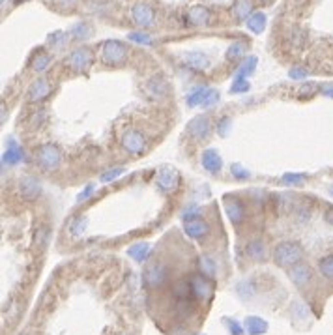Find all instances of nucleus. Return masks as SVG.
<instances>
[{"mask_svg": "<svg viewBox=\"0 0 333 335\" xmlns=\"http://www.w3.org/2000/svg\"><path fill=\"white\" fill-rule=\"evenodd\" d=\"M198 268H200V272L204 273L206 277H214L215 275V264H214V261L210 257H202L198 261Z\"/></svg>", "mask_w": 333, "mask_h": 335, "instance_id": "34", "label": "nucleus"}, {"mask_svg": "<svg viewBox=\"0 0 333 335\" xmlns=\"http://www.w3.org/2000/svg\"><path fill=\"white\" fill-rule=\"evenodd\" d=\"M238 296L241 300H247L249 296H253V287H251L247 281H243V283L238 285Z\"/></svg>", "mask_w": 333, "mask_h": 335, "instance_id": "41", "label": "nucleus"}, {"mask_svg": "<svg viewBox=\"0 0 333 335\" xmlns=\"http://www.w3.org/2000/svg\"><path fill=\"white\" fill-rule=\"evenodd\" d=\"M288 77L294 79V81H303V79H307V77H309V70L300 68V66H294L290 72H288Z\"/></svg>", "mask_w": 333, "mask_h": 335, "instance_id": "37", "label": "nucleus"}, {"mask_svg": "<svg viewBox=\"0 0 333 335\" xmlns=\"http://www.w3.org/2000/svg\"><path fill=\"white\" fill-rule=\"evenodd\" d=\"M184 60H186V64H189L193 70H208L210 68V58L206 54H202V52H198V51L186 52V54H184Z\"/></svg>", "mask_w": 333, "mask_h": 335, "instance_id": "20", "label": "nucleus"}, {"mask_svg": "<svg viewBox=\"0 0 333 335\" xmlns=\"http://www.w3.org/2000/svg\"><path fill=\"white\" fill-rule=\"evenodd\" d=\"M131 17H133V21L139 28H150V26H154L156 24V13L154 10L144 4V2H139L133 6V10H131Z\"/></svg>", "mask_w": 333, "mask_h": 335, "instance_id": "5", "label": "nucleus"}, {"mask_svg": "<svg viewBox=\"0 0 333 335\" xmlns=\"http://www.w3.org/2000/svg\"><path fill=\"white\" fill-rule=\"evenodd\" d=\"M45 118H47V115H45V111H36V113H34V116H32L30 118V126L32 127H40L43 124V122H45Z\"/></svg>", "mask_w": 333, "mask_h": 335, "instance_id": "43", "label": "nucleus"}, {"mask_svg": "<svg viewBox=\"0 0 333 335\" xmlns=\"http://www.w3.org/2000/svg\"><path fill=\"white\" fill-rule=\"evenodd\" d=\"M219 101V92L217 90H214V88H210L208 90V96H206V99H204V103L200 105V107H204V109H208V107H214V105Z\"/></svg>", "mask_w": 333, "mask_h": 335, "instance_id": "40", "label": "nucleus"}, {"mask_svg": "<svg viewBox=\"0 0 333 335\" xmlns=\"http://www.w3.org/2000/svg\"><path fill=\"white\" fill-rule=\"evenodd\" d=\"M49 64H51V54H47V52H38V54L34 56V60H32L30 66L34 72L42 73V72H45V70L49 68Z\"/></svg>", "mask_w": 333, "mask_h": 335, "instance_id": "27", "label": "nucleus"}, {"mask_svg": "<svg viewBox=\"0 0 333 335\" xmlns=\"http://www.w3.org/2000/svg\"><path fill=\"white\" fill-rule=\"evenodd\" d=\"M318 270L326 279H333V255H328L318 262Z\"/></svg>", "mask_w": 333, "mask_h": 335, "instance_id": "32", "label": "nucleus"}, {"mask_svg": "<svg viewBox=\"0 0 333 335\" xmlns=\"http://www.w3.org/2000/svg\"><path fill=\"white\" fill-rule=\"evenodd\" d=\"M184 231H186L189 238L198 240V238H204L210 232V225L202 219H189L184 223Z\"/></svg>", "mask_w": 333, "mask_h": 335, "instance_id": "13", "label": "nucleus"}, {"mask_svg": "<svg viewBox=\"0 0 333 335\" xmlns=\"http://www.w3.org/2000/svg\"><path fill=\"white\" fill-rule=\"evenodd\" d=\"M303 247L296 241H283L273 249V261L277 266H296L303 259Z\"/></svg>", "mask_w": 333, "mask_h": 335, "instance_id": "1", "label": "nucleus"}, {"mask_svg": "<svg viewBox=\"0 0 333 335\" xmlns=\"http://www.w3.org/2000/svg\"><path fill=\"white\" fill-rule=\"evenodd\" d=\"M47 241H49V229H40L38 234H36V245H40V247H45L47 245Z\"/></svg>", "mask_w": 333, "mask_h": 335, "instance_id": "42", "label": "nucleus"}, {"mask_svg": "<svg viewBox=\"0 0 333 335\" xmlns=\"http://www.w3.org/2000/svg\"><path fill=\"white\" fill-rule=\"evenodd\" d=\"M188 23L193 26H206L210 23V11L204 6H193L188 13Z\"/></svg>", "mask_w": 333, "mask_h": 335, "instance_id": "17", "label": "nucleus"}, {"mask_svg": "<svg viewBox=\"0 0 333 335\" xmlns=\"http://www.w3.org/2000/svg\"><path fill=\"white\" fill-rule=\"evenodd\" d=\"M290 279H292V283L294 285H298V287H305V285L311 281V268L307 266V264H296V266H292V270H290Z\"/></svg>", "mask_w": 333, "mask_h": 335, "instance_id": "14", "label": "nucleus"}, {"mask_svg": "<svg viewBox=\"0 0 333 335\" xmlns=\"http://www.w3.org/2000/svg\"><path fill=\"white\" fill-rule=\"evenodd\" d=\"M257 64H259V58H257V56H249V58H245V60L238 66V70H236V77H234V79H245L247 75H251L253 72H255Z\"/></svg>", "mask_w": 333, "mask_h": 335, "instance_id": "25", "label": "nucleus"}, {"mask_svg": "<svg viewBox=\"0 0 333 335\" xmlns=\"http://www.w3.org/2000/svg\"><path fill=\"white\" fill-rule=\"evenodd\" d=\"M23 159V152L21 148H19V144L13 141V139H10L8 141V150L4 152V157H2V161L6 163V165H17L19 161Z\"/></svg>", "mask_w": 333, "mask_h": 335, "instance_id": "21", "label": "nucleus"}, {"mask_svg": "<svg viewBox=\"0 0 333 335\" xmlns=\"http://www.w3.org/2000/svg\"><path fill=\"white\" fill-rule=\"evenodd\" d=\"M320 92H322V96L332 97L333 99V84H322V86H320Z\"/></svg>", "mask_w": 333, "mask_h": 335, "instance_id": "48", "label": "nucleus"}, {"mask_svg": "<svg viewBox=\"0 0 333 335\" xmlns=\"http://www.w3.org/2000/svg\"><path fill=\"white\" fill-rule=\"evenodd\" d=\"M245 328H247L249 335H261L268 330V324H266L264 320H261L259 316H249V318L245 320Z\"/></svg>", "mask_w": 333, "mask_h": 335, "instance_id": "26", "label": "nucleus"}, {"mask_svg": "<svg viewBox=\"0 0 333 335\" xmlns=\"http://www.w3.org/2000/svg\"><path fill=\"white\" fill-rule=\"evenodd\" d=\"M172 292H174V298H176V300L186 302V300H189V296L193 294V288H191V283H189V281L180 279V281H176L174 287H172Z\"/></svg>", "mask_w": 333, "mask_h": 335, "instance_id": "24", "label": "nucleus"}, {"mask_svg": "<svg viewBox=\"0 0 333 335\" xmlns=\"http://www.w3.org/2000/svg\"><path fill=\"white\" fill-rule=\"evenodd\" d=\"M247 90H249V81H245V79H234V83L230 86L232 94H241V92H247Z\"/></svg>", "mask_w": 333, "mask_h": 335, "instance_id": "36", "label": "nucleus"}, {"mask_svg": "<svg viewBox=\"0 0 333 335\" xmlns=\"http://www.w3.org/2000/svg\"><path fill=\"white\" fill-rule=\"evenodd\" d=\"M281 182L285 184V186H303V184H305V174L286 172V174H283Z\"/></svg>", "mask_w": 333, "mask_h": 335, "instance_id": "33", "label": "nucleus"}, {"mask_svg": "<svg viewBox=\"0 0 333 335\" xmlns=\"http://www.w3.org/2000/svg\"><path fill=\"white\" fill-rule=\"evenodd\" d=\"M245 24H247V28H249L251 32L261 34V32H264V28H266V15H264L262 11H255L249 19L245 21Z\"/></svg>", "mask_w": 333, "mask_h": 335, "instance_id": "22", "label": "nucleus"}, {"mask_svg": "<svg viewBox=\"0 0 333 335\" xmlns=\"http://www.w3.org/2000/svg\"><path fill=\"white\" fill-rule=\"evenodd\" d=\"M245 51H247V45H245L243 42L232 43V45L229 47V51H227V60L236 62V60H239V58L245 54Z\"/></svg>", "mask_w": 333, "mask_h": 335, "instance_id": "30", "label": "nucleus"}, {"mask_svg": "<svg viewBox=\"0 0 333 335\" xmlns=\"http://www.w3.org/2000/svg\"><path fill=\"white\" fill-rule=\"evenodd\" d=\"M86 223H88V221H86V217H77V219H73L71 227H70V229H71V234L79 236V234H81V232L86 229Z\"/></svg>", "mask_w": 333, "mask_h": 335, "instance_id": "39", "label": "nucleus"}, {"mask_svg": "<svg viewBox=\"0 0 333 335\" xmlns=\"http://www.w3.org/2000/svg\"><path fill=\"white\" fill-rule=\"evenodd\" d=\"M124 174V168L118 167V168H109L107 172H103L101 176H99V180L101 182H113V180H116L118 176H122Z\"/></svg>", "mask_w": 333, "mask_h": 335, "instance_id": "38", "label": "nucleus"}, {"mask_svg": "<svg viewBox=\"0 0 333 335\" xmlns=\"http://www.w3.org/2000/svg\"><path fill=\"white\" fill-rule=\"evenodd\" d=\"M330 193H332V195H333V184H332V186H330Z\"/></svg>", "mask_w": 333, "mask_h": 335, "instance_id": "52", "label": "nucleus"}, {"mask_svg": "<svg viewBox=\"0 0 333 335\" xmlns=\"http://www.w3.org/2000/svg\"><path fill=\"white\" fill-rule=\"evenodd\" d=\"M253 13H255V6H253L251 0H234L232 15H234L238 21H247Z\"/></svg>", "mask_w": 333, "mask_h": 335, "instance_id": "18", "label": "nucleus"}, {"mask_svg": "<svg viewBox=\"0 0 333 335\" xmlns=\"http://www.w3.org/2000/svg\"><path fill=\"white\" fill-rule=\"evenodd\" d=\"M156 184L159 186V189L163 191H174L178 186V172L172 168H163L159 170L156 176Z\"/></svg>", "mask_w": 333, "mask_h": 335, "instance_id": "12", "label": "nucleus"}, {"mask_svg": "<svg viewBox=\"0 0 333 335\" xmlns=\"http://www.w3.org/2000/svg\"><path fill=\"white\" fill-rule=\"evenodd\" d=\"M92 193H94V186L90 184V186L84 189V191H81V193H79V197H77V202H84L86 199H90V195H92Z\"/></svg>", "mask_w": 333, "mask_h": 335, "instance_id": "47", "label": "nucleus"}, {"mask_svg": "<svg viewBox=\"0 0 333 335\" xmlns=\"http://www.w3.org/2000/svg\"><path fill=\"white\" fill-rule=\"evenodd\" d=\"M227 326H229V330L234 335H241V326H239L238 322H229Z\"/></svg>", "mask_w": 333, "mask_h": 335, "instance_id": "49", "label": "nucleus"}, {"mask_svg": "<svg viewBox=\"0 0 333 335\" xmlns=\"http://www.w3.org/2000/svg\"><path fill=\"white\" fill-rule=\"evenodd\" d=\"M49 94H51V84L47 83V79H38L28 88V101L30 103H40Z\"/></svg>", "mask_w": 333, "mask_h": 335, "instance_id": "10", "label": "nucleus"}, {"mask_svg": "<svg viewBox=\"0 0 333 335\" xmlns=\"http://www.w3.org/2000/svg\"><path fill=\"white\" fill-rule=\"evenodd\" d=\"M189 283H191L193 294H195L197 298H200V300H210V298H212V283H208L204 277L195 275V277L189 279Z\"/></svg>", "mask_w": 333, "mask_h": 335, "instance_id": "16", "label": "nucleus"}, {"mask_svg": "<svg viewBox=\"0 0 333 335\" xmlns=\"http://www.w3.org/2000/svg\"><path fill=\"white\" fill-rule=\"evenodd\" d=\"M122 335H127V334H122Z\"/></svg>", "mask_w": 333, "mask_h": 335, "instance_id": "53", "label": "nucleus"}, {"mask_svg": "<svg viewBox=\"0 0 333 335\" xmlns=\"http://www.w3.org/2000/svg\"><path fill=\"white\" fill-rule=\"evenodd\" d=\"M127 38L133 43H139V45H152V38L146 32H129Z\"/></svg>", "mask_w": 333, "mask_h": 335, "instance_id": "35", "label": "nucleus"}, {"mask_svg": "<svg viewBox=\"0 0 333 335\" xmlns=\"http://www.w3.org/2000/svg\"><path fill=\"white\" fill-rule=\"evenodd\" d=\"M36 161H38V165L43 170L51 172V170H56V168L60 167L62 154H60V150L54 146V144H43V146H40L36 150Z\"/></svg>", "mask_w": 333, "mask_h": 335, "instance_id": "2", "label": "nucleus"}, {"mask_svg": "<svg viewBox=\"0 0 333 335\" xmlns=\"http://www.w3.org/2000/svg\"><path fill=\"white\" fill-rule=\"evenodd\" d=\"M17 188H19L21 197L26 200L38 199L40 193H42V184H40V180L34 178V176H23L19 180V184H17Z\"/></svg>", "mask_w": 333, "mask_h": 335, "instance_id": "9", "label": "nucleus"}, {"mask_svg": "<svg viewBox=\"0 0 333 335\" xmlns=\"http://www.w3.org/2000/svg\"><path fill=\"white\" fill-rule=\"evenodd\" d=\"M146 92L150 94V97H165L166 94H168V86H166V81L163 79V77H159V75H156V77H152L148 83H146Z\"/></svg>", "mask_w": 333, "mask_h": 335, "instance_id": "15", "label": "nucleus"}, {"mask_svg": "<svg viewBox=\"0 0 333 335\" xmlns=\"http://www.w3.org/2000/svg\"><path fill=\"white\" fill-rule=\"evenodd\" d=\"M188 133L191 139L195 141H204L208 139L212 133V122H210L208 116H195L191 122L188 124Z\"/></svg>", "mask_w": 333, "mask_h": 335, "instance_id": "6", "label": "nucleus"}, {"mask_svg": "<svg viewBox=\"0 0 333 335\" xmlns=\"http://www.w3.org/2000/svg\"><path fill=\"white\" fill-rule=\"evenodd\" d=\"M316 90H318V86H316L314 83H305L302 88H300V94L302 96H312Z\"/></svg>", "mask_w": 333, "mask_h": 335, "instance_id": "46", "label": "nucleus"}, {"mask_svg": "<svg viewBox=\"0 0 333 335\" xmlns=\"http://www.w3.org/2000/svg\"><path fill=\"white\" fill-rule=\"evenodd\" d=\"M122 146L127 154L139 156L146 150V137L137 129H127L122 135Z\"/></svg>", "mask_w": 333, "mask_h": 335, "instance_id": "4", "label": "nucleus"}, {"mask_svg": "<svg viewBox=\"0 0 333 335\" xmlns=\"http://www.w3.org/2000/svg\"><path fill=\"white\" fill-rule=\"evenodd\" d=\"M70 34L75 40H84V38H88L92 34V28L88 24H84V23H77V24L70 26Z\"/></svg>", "mask_w": 333, "mask_h": 335, "instance_id": "31", "label": "nucleus"}, {"mask_svg": "<svg viewBox=\"0 0 333 335\" xmlns=\"http://www.w3.org/2000/svg\"><path fill=\"white\" fill-rule=\"evenodd\" d=\"M232 174L236 176V178H249V170H245V168L241 167V165H232Z\"/></svg>", "mask_w": 333, "mask_h": 335, "instance_id": "45", "label": "nucleus"}, {"mask_svg": "<svg viewBox=\"0 0 333 335\" xmlns=\"http://www.w3.org/2000/svg\"><path fill=\"white\" fill-rule=\"evenodd\" d=\"M68 64H70V68H71L73 72L83 73V72H86V70L90 68V64H92V51L86 49V47L75 49V51L68 56Z\"/></svg>", "mask_w": 333, "mask_h": 335, "instance_id": "7", "label": "nucleus"}, {"mask_svg": "<svg viewBox=\"0 0 333 335\" xmlns=\"http://www.w3.org/2000/svg\"><path fill=\"white\" fill-rule=\"evenodd\" d=\"M165 279H166V266L165 264L156 262V264H150V266L146 268L144 281L150 288H157V287H161V285L165 283Z\"/></svg>", "mask_w": 333, "mask_h": 335, "instance_id": "8", "label": "nucleus"}, {"mask_svg": "<svg viewBox=\"0 0 333 335\" xmlns=\"http://www.w3.org/2000/svg\"><path fill=\"white\" fill-rule=\"evenodd\" d=\"M324 217H326V221H328V223H332V225H333V208L326 210V215H324Z\"/></svg>", "mask_w": 333, "mask_h": 335, "instance_id": "50", "label": "nucleus"}, {"mask_svg": "<svg viewBox=\"0 0 333 335\" xmlns=\"http://www.w3.org/2000/svg\"><path fill=\"white\" fill-rule=\"evenodd\" d=\"M217 131H219V135L221 137L229 135V131H230V118L229 116H225V118H221V120H219Z\"/></svg>", "mask_w": 333, "mask_h": 335, "instance_id": "44", "label": "nucleus"}, {"mask_svg": "<svg viewBox=\"0 0 333 335\" xmlns=\"http://www.w3.org/2000/svg\"><path fill=\"white\" fill-rule=\"evenodd\" d=\"M148 253H150V245H148V243H135V245H131V247L127 249V255H129L131 259H135L137 262L144 261Z\"/></svg>", "mask_w": 333, "mask_h": 335, "instance_id": "28", "label": "nucleus"}, {"mask_svg": "<svg viewBox=\"0 0 333 335\" xmlns=\"http://www.w3.org/2000/svg\"><path fill=\"white\" fill-rule=\"evenodd\" d=\"M262 4H270V2H273V0H261Z\"/></svg>", "mask_w": 333, "mask_h": 335, "instance_id": "51", "label": "nucleus"}, {"mask_svg": "<svg viewBox=\"0 0 333 335\" xmlns=\"http://www.w3.org/2000/svg\"><path fill=\"white\" fill-rule=\"evenodd\" d=\"M225 212H227V215H229V219L232 223H239V221L243 219V204L238 199L227 197V200H225Z\"/></svg>", "mask_w": 333, "mask_h": 335, "instance_id": "19", "label": "nucleus"}, {"mask_svg": "<svg viewBox=\"0 0 333 335\" xmlns=\"http://www.w3.org/2000/svg\"><path fill=\"white\" fill-rule=\"evenodd\" d=\"M208 90H210V88H204V86L195 88V90H193V92L188 96V99H186L189 107H197V105L204 103V99H206V96H208Z\"/></svg>", "mask_w": 333, "mask_h": 335, "instance_id": "29", "label": "nucleus"}, {"mask_svg": "<svg viewBox=\"0 0 333 335\" xmlns=\"http://www.w3.org/2000/svg\"><path fill=\"white\" fill-rule=\"evenodd\" d=\"M245 251H247L249 259H253V261H262L266 257V245L261 240H253L245 245Z\"/></svg>", "mask_w": 333, "mask_h": 335, "instance_id": "23", "label": "nucleus"}, {"mask_svg": "<svg viewBox=\"0 0 333 335\" xmlns=\"http://www.w3.org/2000/svg\"><path fill=\"white\" fill-rule=\"evenodd\" d=\"M200 163L204 170H208L210 174H217L221 167H223V161H221V156H219L217 150L210 148V150H204L202 152V157H200Z\"/></svg>", "mask_w": 333, "mask_h": 335, "instance_id": "11", "label": "nucleus"}, {"mask_svg": "<svg viewBox=\"0 0 333 335\" xmlns=\"http://www.w3.org/2000/svg\"><path fill=\"white\" fill-rule=\"evenodd\" d=\"M101 58L109 66H120L127 58V47L118 40H107L101 47Z\"/></svg>", "mask_w": 333, "mask_h": 335, "instance_id": "3", "label": "nucleus"}]
</instances>
